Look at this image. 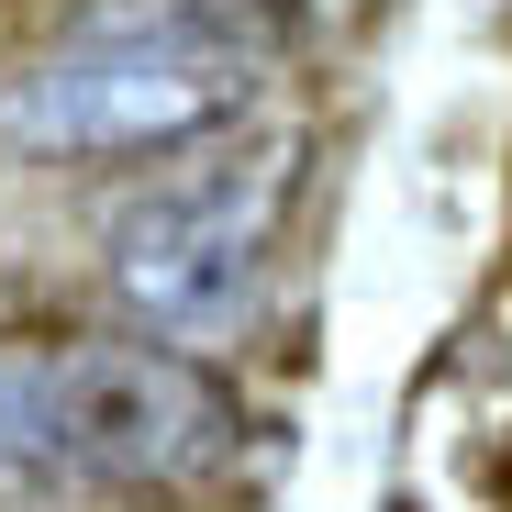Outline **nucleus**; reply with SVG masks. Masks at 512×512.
<instances>
[{
  "instance_id": "nucleus-2",
  "label": "nucleus",
  "mask_w": 512,
  "mask_h": 512,
  "mask_svg": "<svg viewBox=\"0 0 512 512\" xmlns=\"http://www.w3.org/2000/svg\"><path fill=\"white\" fill-rule=\"evenodd\" d=\"M301 123H234L212 145H190L179 167H156V179L101 223V279L112 301L145 323V334H223L256 279H268V256L290 234V201H301Z\"/></svg>"
},
{
  "instance_id": "nucleus-3",
  "label": "nucleus",
  "mask_w": 512,
  "mask_h": 512,
  "mask_svg": "<svg viewBox=\"0 0 512 512\" xmlns=\"http://www.w3.org/2000/svg\"><path fill=\"white\" fill-rule=\"evenodd\" d=\"M45 357V412L78 501H190L234 468L245 401L179 334H67Z\"/></svg>"
},
{
  "instance_id": "nucleus-1",
  "label": "nucleus",
  "mask_w": 512,
  "mask_h": 512,
  "mask_svg": "<svg viewBox=\"0 0 512 512\" xmlns=\"http://www.w3.org/2000/svg\"><path fill=\"white\" fill-rule=\"evenodd\" d=\"M279 56V0H90L45 56L0 78V156H190L256 112Z\"/></svg>"
},
{
  "instance_id": "nucleus-4",
  "label": "nucleus",
  "mask_w": 512,
  "mask_h": 512,
  "mask_svg": "<svg viewBox=\"0 0 512 512\" xmlns=\"http://www.w3.org/2000/svg\"><path fill=\"white\" fill-rule=\"evenodd\" d=\"M0 512H90L56 457V412H45V357L0 346Z\"/></svg>"
}]
</instances>
